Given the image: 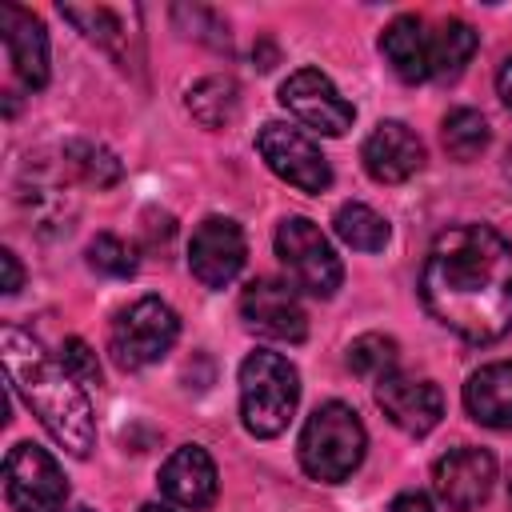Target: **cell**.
I'll use <instances>...</instances> for the list:
<instances>
[{
    "instance_id": "cell-1",
    "label": "cell",
    "mask_w": 512,
    "mask_h": 512,
    "mask_svg": "<svg viewBox=\"0 0 512 512\" xmlns=\"http://www.w3.org/2000/svg\"><path fill=\"white\" fill-rule=\"evenodd\" d=\"M424 308L468 344L512 332V244L488 224L444 228L420 268Z\"/></svg>"
},
{
    "instance_id": "cell-2",
    "label": "cell",
    "mask_w": 512,
    "mask_h": 512,
    "mask_svg": "<svg viewBox=\"0 0 512 512\" xmlns=\"http://www.w3.org/2000/svg\"><path fill=\"white\" fill-rule=\"evenodd\" d=\"M0 356L12 392L36 412V420L68 456L84 460L96 444V416L84 384L60 364V356H52L32 332L16 324L0 328Z\"/></svg>"
},
{
    "instance_id": "cell-3",
    "label": "cell",
    "mask_w": 512,
    "mask_h": 512,
    "mask_svg": "<svg viewBox=\"0 0 512 512\" xmlns=\"http://www.w3.org/2000/svg\"><path fill=\"white\" fill-rule=\"evenodd\" d=\"M300 404V376L288 356L256 348L240 364V420L256 440H272L288 428Z\"/></svg>"
},
{
    "instance_id": "cell-4",
    "label": "cell",
    "mask_w": 512,
    "mask_h": 512,
    "mask_svg": "<svg viewBox=\"0 0 512 512\" xmlns=\"http://www.w3.org/2000/svg\"><path fill=\"white\" fill-rule=\"evenodd\" d=\"M364 448H368V432L356 416V408L340 404V400H328L320 404L308 420H304V432H300V468L320 480V484H340L348 480L360 460H364Z\"/></svg>"
},
{
    "instance_id": "cell-5",
    "label": "cell",
    "mask_w": 512,
    "mask_h": 512,
    "mask_svg": "<svg viewBox=\"0 0 512 512\" xmlns=\"http://www.w3.org/2000/svg\"><path fill=\"white\" fill-rule=\"evenodd\" d=\"M176 336H180V316L172 312V304H164L160 296H140L136 304L116 312V320L108 328V352H112L116 368L140 372V368L164 360L172 352Z\"/></svg>"
},
{
    "instance_id": "cell-6",
    "label": "cell",
    "mask_w": 512,
    "mask_h": 512,
    "mask_svg": "<svg viewBox=\"0 0 512 512\" xmlns=\"http://www.w3.org/2000/svg\"><path fill=\"white\" fill-rule=\"evenodd\" d=\"M276 256L292 280V288L308 292V296H336L340 280H344V264L332 252L328 236L308 220V216H284L276 228Z\"/></svg>"
},
{
    "instance_id": "cell-7",
    "label": "cell",
    "mask_w": 512,
    "mask_h": 512,
    "mask_svg": "<svg viewBox=\"0 0 512 512\" xmlns=\"http://www.w3.org/2000/svg\"><path fill=\"white\" fill-rule=\"evenodd\" d=\"M4 496L16 512H64L68 480L48 448L20 440L4 456Z\"/></svg>"
},
{
    "instance_id": "cell-8",
    "label": "cell",
    "mask_w": 512,
    "mask_h": 512,
    "mask_svg": "<svg viewBox=\"0 0 512 512\" xmlns=\"http://www.w3.org/2000/svg\"><path fill=\"white\" fill-rule=\"evenodd\" d=\"M256 148L264 156V164L292 188L308 192V196H320L328 184H332V164L328 156L316 148L312 136H304L300 128L292 124H280V120H268L260 132H256Z\"/></svg>"
},
{
    "instance_id": "cell-9",
    "label": "cell",
    "mask_w": 512,
    "mask_h": 512,
    "mask_svg": "<svg viewBox=\"0 0 512 512\" xmlns=\"http://www.w3.org/2000/svg\"><path fill=\"white\" fill-rule=\"evenodd\" d=\"M280 104L324 136H344L356 120V108L340 96V88L320 68H296L280 84Z\"/></svg>"
},
{
    "instance_id": "cell-10",
    "label": "cell",
    "mask_w": 512,
    "mask_h": 512,
    "mask_svg": "<svg viewBox=\"0 0 512 512\" xmlns=\"http://www.w3.org/2000/svg\"><path fill=\"white\" fill-rule=\"evenodd\" d=\"M248 260V240L236 220L208 216L188 240V268L204 288H228Z\"/></svg>"
},
{
    "instance_id": "cell-11",
    "label": "cell",
    "mask_w": 512,
    "mask_h": 512,
    "mask_svg": "<svg viewBox=\"0 0 512 512\" xmlns=\"http://www.w3.org/2000/svg\"><path fill=\"white\" fill-rule=\"evenodd\" d=\"M240 320L248 332L284 340V344H300L308 336L304 304H300L296 288H288L284 280H252L240 292Z\"/></svg>"
},
{
    "instance_id": "cell-12",
    "label": "cell",
    "mask_w": 512,
    "mask_h": 512,
    "mask_svg": "<svg viewBox=\"0 0 512 512\" xmlns=\"http://www.w3.org/2000/svg\"><path fill=\"white\" fill-rule=\"evenodd\" d=\"M492 480H496L492 452L488 448H472V444L444 452L436 460V468H432V488L452 512H476L488 500Z\"/></svg>"
},
{
    "instance_id": "cell-13",
    "label": "cell",
    "mask_w": 512,
    "mask_h": 512,
    "mask_svg": "<svg viewBox=\"0 0 512 512\" xmlns=\"http://www.w3.org/2000/svg\"><path fill=\"white\" fill-rule=\"evenodd\" d=\"M376 404L408 436H428L444 416V392L432 380H416L404 372L376 380Z\"/></svg>"
},
{
    "instance_id": "cell-14",
    "label": "cell",
    "mask_w": 512,
    "mask_h": 512,
    "mask_svg": "<svg viewBox=\"0 0 512 512\" xmlns=\"http://www.w3.org/2000/svg\"><path fill=\"white\" fill-rule=\"evenodd\" d=\"M16 204L24 212V220L32 224V232L40 236H64L72 232L76 224V192L56 176V172H44V168H28L24 180L16 184Z\"/></svg>"
},
{
    "instance_id": "cell-15",
    "label": "cell",
    "mask_w": 512,
    "mask_h": 512,
    "mask_svg": "<svg viewBox=\"0 0 512 512\" xmlns=\"http://www.w3.org/2000/svg\"><path fill=\"white\" fill-rule=\"evenodd\" d=\"M360 160H364V168L376 184H404L424 168V144L408 124L380 120L368 132V140L360 148Z\"/></svg>"
},
{
    "instance_id": "cell-16",
    "label": "cell",
    "mask_w": 512,
    "mask_h": 512,
    "mask_svg": "<svg viewBox=\"0 0 512 512\" xmlns=\"http://www.w3.org/2000/svg\"><path fill=\"white\" fill-rule=\"evenodd\" d=\"M216 488H220L216 464H212V456H208L200 444L176 448V452L164 460V468H160V492H164V500L176 504V508L204 512V508H212Z\"/></svg>"
},
{
    "instance_id": "cell-17",
    "label": "cell",
    "mask_w": 512,
    "mask_h": 512,
    "mask_svg": "<svg viewBox=\"0 0 512 512\" xmlns=\"http://www.w3.org/2000/svg\"><path fill=\"white\" fill-rule=\"evenodd\" d=\"M0 40L8 48L16 76L28 88H44L48 84V32L40 16H32L20 4H0Z\"/></svg>"
},
{
    "instance_id": "cell-18",
    "label": "cell",
    "mask_w": 512,
    "mask_h": 512,
    "mask_svg": "<svg viewBox=\"0 0 512 512\" xmlns=\"http://www.w3.org/2000/svg\"><path fill=\"white\" fill-rule=\"evenodd\" d=\"M380 52L400 80L408 84L432 80V32L424 28L420 16H396L380 36Z\"/></svg>"
},
{
    "instance_id": "cell-19",
    "label": "cell",
    "mask_w": 512,
    "mask_h": 512,
    "mask_svg": "<svg viewBox=\"0 0 512 512\" xmlns=\"http://www.w3.org/2000/svg\"><path fill=\"white\" fill-rule=\"evenodd\" d=\"M464 408L484 428H512V360L476 368L464 384Z\"/></svg>"
},
{
    "instance_id": "cell-20",
    "label": "cell",
    "mask_w": 512,
    "mask_h": 512,
    "mask_svg": "<svg viewBox=\"0 0 512 512\" xmlns=\"http://www.w3.org/2000/svg\"><path fill=\"white\" fill-rule=\"evenodd\" d=\"M60 16L72 20L92 44H100L108 56L120 60V68H128V16L120 8H104V4H92V8H80V4H60Z\"/></svg>"
},
{
    "instance_id": "cell-21",
    "label": "cell",
    "mask_w": 512,
    "mask_h": 512,
    "mask_svg": "<svg viewBox=\"0 0 512 512\" xmlns=\"http://www.w3.org/2000/svg\"><path fill=\"white\" fill-rule=\"evenodd\" d=\"M184 104H188V112H192L196 124H204V128H224V124H232L236 112H240V88H236L232 76H204V80H196V84L188 88Z\"/></svg>"
},
{
    "instance_id": "cell-22",
    "label": "cell",
    "mask_w": 512,
    "mask_h": 512,
    "mask_svg": "<svg viewBox=\"0 0 512 512\" xmlns=\"http://www.w3.org/2000/svg\"><path fill=\"white\" fill-rule=\"evenodd\" d=\"M476 44L480 40H476L472 24H464L456 16L440 20L432 32V80H456L464 72V64L472 60Z\"/></svg>"
},
{
    "instance_id": "cell-23",
    "label": "cell",
    "mask_w": 512,
    "mask_h": 512,
    "mask_svg": "<svg viewBox=\"0 0 512 512\" xmlns=\"http://www.w3.org/2000/svg\"><path fill=\"white\" fill-rule=\"evenodd\" d=\"M332 228H336V236H340L348 248H356V252H380V248L388 244V220H384L376 208L360 204V200L340 204L336 216H332Z\"/></svg>"
},
{
    "instance_id": "cell-24",
    "label": "cell",
    "mask_w": 512,
    "mask_h": 512,
    "mask_svg": "<svg viewBox=\"0 0 512 512\" xmlns=\"http://www.w3.org/2000/svg\"><path fill=\"white\" fill-rule=\"evenodd\" d=\"M60 156H64V164H68L84 184H92V188H112V184H120V176H124L120 160H116L104 144H96V140L72 136V140H64Z\"/></svg>"
},
{
    "instance_id": "cell-25",
    "label": "cell",
    "mask_w": 512,
    "mask_h": 512,
    "mask_svg": "<svg viewBox=\"0 0 512 512\" xmlns=\"http://www.w3.org/2000/svg\"><path fill=\"white\" fill-rule=\"evenodd\" d=\"M440 140L452 160H472L488 148V120L476 108H452L440 124Z\"/></svg>"
},
{
    "instance_id": "cell-26",
    "label": "cell",
    "mask_w": 512,
    "mask_h": 512,
    "mask_svg": "<svg viewBox=\"0 0 512 512\" xmlns=\"http://www.w3.org/2000/svg\"><path fill=\"white\" fill-rule=\"evenodd\" d=\"M396 360H400V348L392 336H380V332H364L348 344V368L356 376H368V380H384L396 372Z\"/></svg>"
},
{
    "instance_id": "cell-27",
    "label": "cell",
    "mask_w": 512,
    "mask_h": 512,
    "mask_svg": "<svg viewBox=\"0 0 512 512\" xmlns=\"http://www.w3.org/2000/svg\"><path fill=\"white\" fill-rule=\"evenodd\" d=\"M88 268H96V272H104V276H132L136 272V252L120 240V236H112V232H96L92 240H88Z\"/></svg>"
},
{
    "instance_id": "cell-28",
    "label": "cell",
    "mask_w": 512,
    "mask_h": 512,
    "mask_svg": "<svg viewBox=\"0 0 512 512\" xmlns=\"http://www.w3.org/2000/svg\"><path fill=\"white\" fill-rule=\"evenodd\" d=\"M172 16H176V24H184L188 36L208 40V44H216V48H228V24H224L212 8H200V4L188 8V4H176Z\"/></svg>"
},
{
    "instance_id": "cell-29",
    "label": "cell",
    "mask_w": 512,
    "mask_h": 512,
    "mask_svg": "<svg viewBox=\"0 0 512 512\" xmlns=\"http://www.w3.org/2000/svg\"><path fill=\"white\" fill-rule=\"evenodd\" d=\"M56 356H60V364H64L80 384H100V360H96V352H92L80 336H68Z\"/></svg>"
},
{
    "instance_id": "cell-30",
    "label": "cell",
    "mask_w": 512,
    "mask_h": 512,
    "mask_svg": "<svg viewBox=\"0 0 512 512\" xmlns=\"http://www.w3.org/2000/svg\"><path fill=\"white\" fill-rule=\"evenodd\" d=\"M0 268H4V284H0V292H4V296L20 292V284H24V268H20V260H16L12 248L0 252Z\"/></svg>"
},
{
    "instance_id": "cell-31",
    "label": "cell",
    "mask_w": 512,
    "mask_h": 512,
    "mask_svg": "<svg viewBox=\"0 0 512 512\" xmlns=\"http://www.w3.org/2000/svg\"><path fill=\"white\" fill-rule=\"evenodd\" d=\"M388 512H432V504H428V496H420V492H400V496L388 504Z\"/></svg>"
},
{
    "instance_id": "cell-32",
    "label": "cell",
    "mask_w": 512,
    "mask_h": 512,
    "mask_svg": "<svg viewBox=\"0 0 512 512\" xmlns=\"http://www.w3.org/2000/svg\"><path fill=\"white\" fill-rule=\"evenodd\" d=\"M496 92H500V100L512 108V56L500 64V72H496Z\"/></svg>"
},
{
    "instance_id": "cell-33",
    "label": "cell",
    "mask_w": 512,
    "mask_h": 512,
    "mask_svg": "<svg viewBox=\"0 0 512 512\" xmlns=\"http://www.w3.org/2000/svg\"><path fill=\"white\" fill-rule=\"evenodd\" d=\"M252 60H256V64L268 72V68L276 64V48H272V44H260V48H252Z\"/></svg>"
},
{
    "instance_id": "cell-34",
    "label": "cell",
    "mask_w": 512,
    "mask_h": 512,
    "mask_svg": "<svg viewBox=\"0 0 512 512\" xmlns=\"http://www.w3.org/2000/svg\"><path fill=\"white\" fill-rule=\"evenodd\" d=\"M140 512H172V508H164V504H144Z\"/></svg>"
},
{
    "instance_id": "cell-35",
    "label": "cell",
    "mask_w": 512,
    "mask_h": 512,
    "mask_svg": "<svg viewBox=\"0 0 512 512\" xmlns=\"http://www.w3.org/2000/svg\"><path fill=\"white\" fill-rule=\"evenodd\" d=\"M504 172H508V180H512V152H508V164H504Z\"/></svg>"
},
{
    "instance_id": "cell-36",
    "label": "cell",
    "mask_w": 512,
    "mask_h": 512,
    "mask_svg": "<svg viewBox=\"0 0 512 512\" xmlns=\"http://www.w3.org/2000/svg\"><path fill=\"white\" fill-rule=\"evenodd\" d=\"M508 500H512V472H508Z\"/></svg>"
},
{
    "instance_id": "cell-37",
    "label": "cell",
    "mask_w": 512,
    "mask_h": 512,
    "mask_svg": "<svg viewBox=\"0 0 512 512\" xmlns=\"http://www.w3.org/2000/svg\"><path fill=\"white\" fill-rule=\"evenodd\" d=\"M72 512H92V508H72Z\"/></svg>"
}]
</instances>
